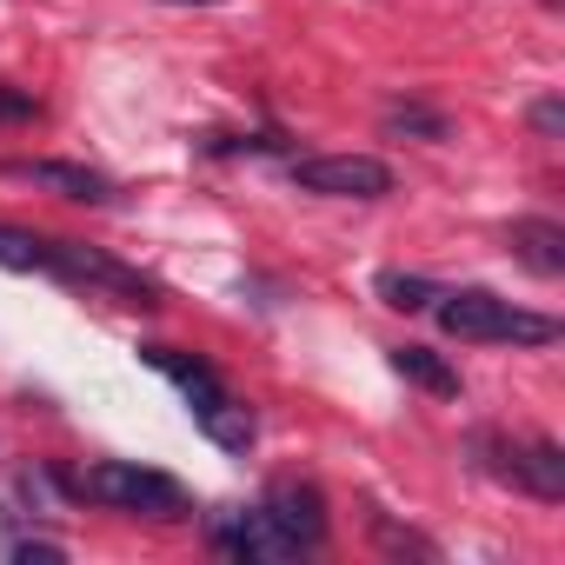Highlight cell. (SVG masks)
I'll return each instance as SVG.
<instances>
[{"label": "cell", "instance_id": "6da1fadb", "mask_svg": "<svg viewBox=\"0 0 565 565\" xmlns=\"http://www.w3.org/2000/svg\"><path fill=\"white\" fill-rule=\"evenodd\" d=\"M439 327L452 340H472V347H552L558 340V320L552 313H525L486 287H459V294H439L433 300Z\"/></svg>", "mask_w": 565, "mask_h": 565}, {"label": "cell", "instance_id": "7a4b0ae2", "mask_svg": "<svg viewBox=\"0 0 565 565\" xmlns=\"http://www.w3.org/2000/svg\"><path fill=\"white\" fill-rule=\"evenodd\" d=\"M74 499L114 505V512H147V519H180L186 512V486L160 466H134V459H100L74 479Z\"/></svg>", "mask_w": 565, "mask_h": 565}, {"label": "cell", "instance_id": "3957f363", "mask_svg": "<svg viewBox=\"0 0 565 565\" xmlns=\"http://www.w3.org/2000/svg\"><path fill=\"white\" fill-rule=\"evenodd\" d=\"M54 279H61V287L107 294L120 307H167L153 273H140V266H127V259H114V253H100L87 239H54Z\"/></svg>", "mask_w": 565, "mask_h": 565}, {"label": "cell", "instance_id": "277c9868", "mask_svg": "<svg viewBox=\"0 0 565 565\" xmlns=\"http://www.w3.org/2000/svg\"><path fill=\"white\" fill-rule=\"evenodd\" d=\"M287 173L300 193H320V200H386L393 193V167L373 153H320V160H294Z\"/></svg>", "mask_w": 565, "mask_h": 565}, {"label": "cell", "instance_id": "5b68a950", "mask_svg": "<svg viewBox=\"0 0 565 565\" xmlns=\"http://www.w3.org/2000/svg\"><path fill=\"white\" fill-rule=\"evenodd\" d=\"M259 512H266V525L279 532V545H287L294 558L327 545V499H320L313 479H273L266 499H259Z\"/></svg>", "mask_w": 565, "mask_h": 565}, {"label": "cell", "instance_id": "8992f818", "mask_svg": "<svg viewBox=\"0 0 565 565\" xmlns=\"http://www.w3.org/2000/svg\"><path fill=\"white\" fill-rule=\"evenodd\" d=\"M8 173L47 186V193H61V200H81V206H114V200H120V186H114L107 173L81 167V160H14Z\"/></svg>", "mask_w": 565, "mask_h": 565}, {"label": "cell", "instance_id": "52a82bcc", "mask_svg": "<svg viewBox=\"0 0 565 565\" xmlns=\"http://www.w3.org/2000/svg\"><path fill=\"white\" fill-rule=\"evenodd\" d=\"M213 545L226 552V558H239V565H273V558H294L287 545H279V532L266 525V512L253 505V512H213Z\"/></svg>", "mask_w": 565, "mask_h": 565}, {"label": "cell", "instance_id": "ba28073f", "mask_svg": "<svg viewBox=\"0 0 565 565\" xmlns=\"http://www.w3.org/2000/svg\"><path fill=\"white\" fill-rule=\"evenodd\" d=\"M140 360H147L153 373H167V380L180 386V399H186L193 413H200V406H213V399L226 393V386H220V373H213V366H206L200 353H180V347H140Z\"/></svg>", "mask_w": 565, "mask_h": 565}, {"label": "cell", "instance_id": "9c48e42d", "mask_svg": "<svg viewBox=\"0 0 565 565\" xmlns=\"http://www.w3.org/2000/svg\"><path fill=\"white\" fill-rule=\"evenodd\" d=\"M512 259L532 266L539 279H558L565 273V226L558 220H512Z\"/></svg>", "mask_w": 565, "mask_h": 565}, {"label": "cell", "instance_id": "30bf717a", "mask_svg": "<svg viewBox=\"0 0 565 565\" xmlns=\"http://www.w3.org/2000/svg\"><path fill=\"white\" fill-rule=\"evenodd\" d=\"M193 419H200V433H206L220 452H233V459H246V452H253V439H259L253 406H246V399H233V393H220V399H213V406H200Z\"/></svg>", "mask_w": 565, "mask_h": 565}, {"label": "cell", "instance_id": "8fae6325", "mask_svg": "<svg viewBox=\"0 0 565 565\" xmlns=\"http://www.w3.org/2000/svg\"><path fill=\"white\" fill-rule=\"evenodd\" d=\"M512 486L532 492V499H545V505H558V499H565V452H558V439H532V446H519Z\"/></svg>", "mask_w": 565, "mask_h": 565}, {"label": "cell", "instance_id": "7c38bea8", "mask_svg": "<svg viewBox=\"0 0 565 565\" xmlns=\"http://www.w3.org/2000/svg\"><path fill=\"white\" fill-rule=\"evenodd\" d=\"M386 360H393V373L406 386H419L433 399H459V366H446V353H433V347H393Z\"/></svg>", "mask_w": 565, "mask_h": 565}, {"label": "cell", "instance_id": "4fadbf2b", "mask_svg": "<svg viewBox=\"0 0 565 565\" xmlns=\"http://www.w3.org/2000/svg\"><path fill=\"white\" fill-rule=\"evenodd\" d=\"M386 134H406V140H426V147H446L452 140V120L426 100H393L386 107Z\"/></svg>", "mask_w": 565, "mask_h": 565}, {"label": "cell", "instance_id": "5bb4252c", "mask_svg": "<svg viewBox=\"0 0 565 565\" xmlns=\"http://www.w3.org/2000/svg\"><path fill=\"white\" fill-rule=\"evenodd\" d=\"M0 266L8 273H47L54 279V239L28 226H0Z\"/></svg>", "mask_w": 565, "mask_h": 565}, {"label": "cell", "instance_id": "9a60e30c", "mask_svg": "<svg viewBox=\"0 0 565 565\" xmlns=\"http://www.w3.org/2000/svg\"><path fill=\"white\" fill-rule=\"evenodd\" d=\"M373 287H380V300H386V307H399V313H426V307L446 294V287H433L426 273H399V266H386Z\"/></svg>", "mask_w": 565, "mask_h": 565}, {"label": "cell", "instance_id": "2e32d148", "mask_svg": "<svg viewBox=\"0 0 565 565\" xmlns=\"http://www.w3.org/2000/svg\"><path fill=\"white\" fill-rule=\"evenodd\" d=\"M525 120H532L539 140H565V100H558V94H539V100L525 107Z\"/></svg>", "mask_w": 565, "mask_h": 565}, {"label": "cell", "instance_id": "e0dca14e", "mask_svg": "<svg viewBox=\"0 0 565 565\" xmlns=\"http://www.w3.org/2000/svg\"><path fill=\"white\" fill-rule=\"evenodd\" d=\"M373 532H380V545H386V552H419V558H439V545H433V539H419V532H399L386 512H373Z\"/></svg>", "mask_w": 565, "mask_h": 565}, {"label": "cell", "instance_id": "ac0fdd59", "mask_svg": "<svg viewBox=\"0 0 565 565\" xmlns=\"http://www.w3.org/2000/svg\"><path fill=\"white\" fill-rule=\"evenodd\" d=\"M8 558H14V565H54V558H67V545L28 532V539H8Z\"/></svg>", "mask_w": 565, "mask_h": 565}, {"label": "cell", "instance_id": "d6986e66", "mask_svg": "<svg viewBox=\"0 0 565 565\" xmlns=\"http://www.w3.org/2000/svg\"><path fill=\"white\" fill-rule=\"evenodd\" d=\"M34 114H41V100H34V94L0 87V120H34Z\"/></svg>", "mask_w": 565, "mask_h": 565}, {"label": "cell", "instance_id": "ffe728a7", "mask_svg": "<svg viewBox=\"0 0 565 565\" xmlns=\"http://www.w3.org/2000/svg\"><path fill=\"white\" fill-rule=\"evenodd\" d=\"M160 8H226V0H160Z\"/></svg>", "mask_w": 565, "mask_h": 565}, {"label": "cell", "instance_id": "44dd1931", "mask_svg": "<svg viewBox=\"0 0 565 565\" xmlns=\"http://www.w3.org/2000/svg\"><path fill=\"white\" fill-rule=\"evenodd\" d=\"M545 8H565V0H545Z\"/></svg>", "mask_w": 565, "mask_h": 565}]
</instances>
